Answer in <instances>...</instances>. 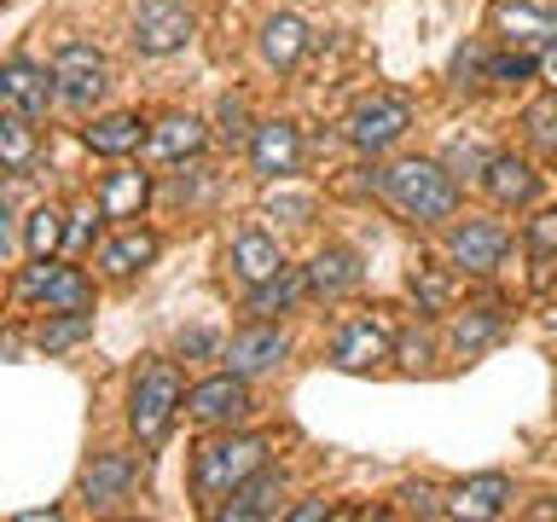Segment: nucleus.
<instances>
[{"label": "nucleus", "mask_w": 557, "mask_h": 522, "mask_svg": "<svg viewBox=\"0 0 557 522\" xmlns=\"http://www.w3.org/2000/svg\"><path fill=\"white\" fill-rule=\"evenodd\" d=\"M377 191L389 198L407 221L430 226V221H447L453 209H459V186H453V174L442 163H424V157H412V163H395V169H377Z\"/></svg>", "instance_id": "1"}, {"label": "nucleus", "mask_w": 557, "mask_h": 522, "mask_svg": "<svg viewBox=\"0 0 557 522\" xmlns=\"http://www.w3.org/2000/svg\"><path fill=\"white\" fill-rule=\"evenodd\" d=\"M261 459H268V442H256V435H238V442H215V447H203L198 452V494L203 499H221V494H233V487L244 476H256Z\"/></svg>", "instance_id": "2"}, {"label": "nucleus", "mask_w": 557, "mask_h": 522, "mask_svg": "<svg viewBox=\"0 0 557 522\" xmlns=\"http://www.w3.org/2000/svg\"><path fill=\"white\" fill-rule=\"evenodd\" d=\"M174 407H181V372H174L169 360L146 365L139 383H134V407H128V424H134L139 442H163Z\"/></svg>", "instance_id": "3"}, {"label": "nucleus", "mask_w": 557, "mask_h": 522, "mask_svg": "<svg viewBox=\"0 0 557 522\" xmlns=\"http://www.w3.org/2000/svg\"><path fill=\"white\" fill-rule=\"evenodd\" d=\"M407 128H412V104L400 94H372L366 104H355V116H348V139H355L360 151H389Z\"/></svg>", "instance_id": "4"}, {"label": "nucleus", "mask_w": 557, "mask_h": 522, "mask_svg": "<svg viewBox=\"0 0 557 522\" xmlns=\"http://www.w3.org/2000/svg\"><path fill=\"white\" fill-rule=\"evenodd\" d=\"M52 82H59V99L64 104H94L104 87H111V70H104V59L87 41H64L59 59H52Z\"/></svg>", "instance_id": "5"}, {"label": "nucleus", "mask_w": 557, "mask_h": 522, "mask_svg": "<svg viewBox=\"0 0 557 522\" xmlns=\"http://www.w3.org/2000/svg\"><path fill=\"white\" fill-rule=\"evenodd\" d=\"M59 99V82L52 70L29 64V59H7L0 64V111H17V116H47V104Z\"/></svg>", "instance_id": "6"}, {"label": "nucleus", "mask_w": 557, "mask_h": 522, "mask_svg": "<svg viewBox=\"0 0 557 522\" xmlns=\"http://www.w3.org/2000/svg\"><path fill=\"white\" fill-rule=\"evenodd\" d=\"M191 12L181 0H151V7H139L134 17V47L146 52V59H163V52H181L191 41Z\"/></svg>", "instance_id": "7"}, {"label": "nucleus", "mask_w": 557, "mask_h": 522, "mask_svg": "<svg viewBox=\"0 0 557 522\" xmlns=\"http://www.w3.org/2000/svg\"><path fill=\"white\" fill-rule=\"evenodd\" d=\"M331 360L343 365V372H372V365L389 360V331L372 325V320H348L337 331V348H331Z\"/></svg>", "instance_id": "8"}, {"label": "nucleus", "mask_w": 557, "mask_h": 522, "mask_svg": "<svg viewBox=\"0 0 557 522\" xmlns=\"http://www.w3.org/2000/svg\"><path fill=\"white\" fill-rule=\"evenodd\" d=\"M191 412L203 418V424H233V418L250 412V395H244V377L238 372H221V377H203L198 389L186 395Z\"/></svg>", "instance_id": "9"}, {"label": "nucleus", "mask_w": 557, "mask_h": 522, "mask_svg": "<svg viewBox=\"0 0 557 522\" xmlns=\"http://www.w3.org/2000/svg\"><path fill=\"white\" fill-rule=\"evenodd\" d=\"M453 261H459L465 273H494L499 261H505V233L494 221H465L459 233H453Z\"/></svg>", "instance_id": "10"}, {"label": "nucleus", "mask_w": 557, "mask_h": 522, "mask_svg": "<svg viewBox=\"0 0 557 522\" xmlns=\"http://www.w3.org/2000/svg\"><path fill=\"white\" fill-rule=\"evenodd\" d=\"M494 29L505 35V41H517V47H552L557 41V17L529 7V0H499V7H494Z\"/></svg>", "instance_id": "11"}, {"label": "nucleus", "mask_w": 557, "mask_h": 522, "mask_svg": "<svg viewBox=\"0 0 557 522\" xmlns=\"http://www.w3.org/2000/svg\"><path fill=\"white\" fill-rule=\"evenodd\" d=\"M250 157H256V174H290L302 163V134L290 122H261L250 134Z\"/></svg>", "instance_id": "12"}, {"label": "nucleus", "mask_w": 557, "mask_h": 522, "mask_svg": "<svg viewBox=\"0 0 557 522\" xmlns=\"http://www.w3.org/2000/svg\"><path fill=\"white\" fill-rule=\"evenodd\" d=\"M226 268H233L244 285H268V278L285 268V261H278V244H273L268 233H238L233 250H226Z\"/></svg>", "instance_id": "13"}, {"label": "nucleus", "mask_w": 557, "mask_h": 522, "mask_svg": "<svg viewBox=\"0 0 557 522\" xmlns=\"http://www.w3.org/2000/svg\"><path fill=\"white\" fill-rule=\"evenodd\" d=\"M482 186H487V198H494V203L511 209V203H529L540 181H534V169L522 163V157H487Z\"/></svg>", "instance_id": "14"}, {"label": "nucleus", "mask_w": 557, "mask_h": 522, "mask_svg": "<svg viewBox=\"0 0 557 522\" xmlns=\"http://www.w3.org/2000/svg\"><path fill=\"white\" fill-rule=\"evenodd\" d=\"M226 360H233L238 377L273 372V365L285 360V331H244V337H233V348H226Z\"/></svg>", "instance_id": "15"}, {"label": "nucleus", "mask_w": 557, "mask_h": 522, "mask_svg": "<svg viewBox=\"0 0 557 522\" xmlns=\"http://www.w3.org/2000/svg\"><path fill=\"white\" fill-rule=\"evenodd\" d=\"M146 198H151V181L139 169H116L111 181L99 186V215L104 221H128V215H139L146 209Z\"/></svg>", "instance_id": "16"}, {"label": "nucleus", "mask_w": 557, "mask_h": 522, "mask_svg": "<svg viewBox=\"0 0 557 522\" xmlns=\"http://www.w3.org/2000/svg\"><path fill=\"white\" fill-rule=\"evenodd\" d=\"M278 476H268V470H256V476H244L238 487H233V499H226V522H250V517H273L278 511Z\"/></svg>", "instance_id": "17"}, {"label": "nucleus", "mask_w": 557, "mask_h": 522, "mask_svg": "<svg viewBox=\"0 0 557 522\" xmlns=\"http://www.w3.org/2000/svg\"><path fill=\"white\" fill-rule=\"evenodd\" d=\"M308 52V29H302V17H290V12H278L261 24V59H268L273 70H290L296 59Z\"/></svg>", "instance_id": "18"}, {"label": "nucleus", "mask_w": 557, "mask_h": 522, "mask_svg": "<svg viewBox=\"0 0 557 522\" xmlns=\"http://www.w3.org/2000/svg\"><path fill=\"white\" fill-rule=\"evenodd\" d=\"M308 285L320 290V296H343V290H355V285H360V256H355V250H343V244H331V250L313 256Z\"/></svg>", "instance_id": "19"}, {"label": "nucleus", "mask_w": 557, "mask_h": 522, "mask_svg": "<svg viewBox=\"0 0 557 522\" xmlns=\"http://www.w3.org/2000/svg\"><path fill=\"white\" fill-rule=\"evenodd\" d=\"M128 482H134V459L104 452V459H94V470L82 476V499L87 505H116L122 494H128Z\"/></svg>", "instance_id": "20"}, {"label": "nucleus", "mask_w": 557, "mask_h": 522, "mask_svg": "<svg viewBox=\"0 0 557 522\" xmlns=\"http://www.w3.org/2000/svg\"><path fill=\"white\" fill-rule=\"evenodd\" d=\"M203 139H209V128H203L198 116H163L151 128V151L169 157V163H181V157H198L203 151Z\"/></svg>", "instance_id": "21"}, {"label": "nucleus", "mask_w": 557, "mask_h": 522, "mask_svg": "<svg viewBox=\"0 0 557 522\" xmlns=\"http://www.w3.org/2000/svg\"><path fill=\"white\" fill-rule=\"evenodd\" d=\"M139 139H146L139 116L111 111V116H99L94 128H87V151H99V157H128V151H139Z\"/></svg>", "instance_id": "22"}, {"label": "nucleus", "mask_w": 557, "mask_h": 522, "mask_svg": "<svg viewBox=\"0 0 557 522\" xmlns=\"http://www.w3.org/2000/svg\"><path fill=\"white\" fill-rule=\"evenodd\" d=\"M505 499H511V482H505V476H470L459 494H453L447 511L453 517H499Z\"/></svg>", "instance_id": "23"}, {"label": "nucleus", "mask_w": 557, "mask_h": 522, "mask_svg": "<svg viewBox=\"0 0 557 522\" xmlns=\"http://www.w3.org/2000/svg\"><path fill=\"white\" fill-rule=\"evenodd\" d=\"M0 169H35V128L17 111H0Z\"/></svg>", "instance_id": "24"}, {"label": "nucleus", "mask_w": 557, "mask_h": 522, "mask_svg": "<svg viewBox=\"0 0 557 522\" xmlns=\"http://www.w3.org/2000/svg\"><path fill=\"white\" fill-rule=\"evenodd\" d=\"M151 261H157V238H151V233H128V238L104 244L99 268L116 273V278H128V273H139V268H151Z\"/></svg>", "instance_id": "25"}, {"label": "nucleus", "mask_w": 557, "mask_h": 522, "mask_svg": "<svg viewBox=\"0 0 557 522\" xmlns=\"http://www.w3.org/2000/svg\"><path fill=\"white\" fill-rule=\"evenodd\" d=\"M302 285H308V273H296V268H278L268 285H256L250 290V313H285L296 296H302Z\"/></svg>", "instance_id": "26"}, {"label": "nucleus", "mask_w": 557, "mask_h": 522, "mask_svg": "<svg viewBox=\"0 0 557 522\" xmlns=\"http://www.w3.org/2000/svg\"><path fill=\"white\" fill-rule=\"evenodd\" d=\"M41 302H47V313H82L87 308V273L82 268H52Z\"/></svg>", "instance_id": "27"}, {"label": "nucleus", "mask_w": 557, "mask_h": 522, "mask_svg": "<svg viewBox=\"0 0 557 522\" xmlns=\"http://www.w3.org/2000/svg\"><path fill=\"white\" fill-rule=\"evenodd\" d=\"M24 244H29V256H59V244H64V209H29V221H24Z\"/></svg>", "instance_id": "28"}, {"label": "nucleus", "mask_w": 557, "mask_h": 522, "mask_svg": "<svg viewBox=\"0 0 557 522\" xmlns=\"http://www.w3.org/2000/svg\"><path fill=\"white\" fill-rule=\"evenodd\" d=\"M494 331H499V308H470V320L453 325V348H459V355H470V348L494 343Z\"/></svg>", "instance_id": "29"}, {"label": "nucleus", "mask_w": 557, "mask_h": 522, "mask_svg": "<svg viewBox=\"0 0 557 522\" xmlns=\"http://www.w3.org/2000/svg\"><path fill=\"white\" fill-rule=\"evenodd\" d=\"M412 296H418L430 313H442V308L453 302V278L435 273V268H412Z\"/></svg>", "instance_id": "30"}, {"label": "nucleus", "mask_w": 557, "mask_h": 522, "mask_svg": "<svg viewBox=\"0 0 557 522\" xmlns=\"http://www.w3.org/2000/svg\"><path fill=\"white\" fill-rule=\"evenodd\" d=\"M87 337V308L82 313H64V320H52L47 331H41V348L52 355V348H70V343H82Z\"/></svg>", "instance_id": "31"}, {"label": "nucleus", "mask_w": 557, "mask_h": 522, "mask_svg": "<svg viewBox=\"0 0 557 522\" xmlns=\"http://www.w3.org/2000/svg\"><path fill=\"white\" fill-rule=\"evenodd\" d=\"M529 128H534V139H540V151L557 157V99L534 104V111H529Z\"/></svg>", "instance_id": "32"}, {"label": "nucleus", "mask_w": 557, "mask_h": 522, "mask_svg": "<svg viewBox=\"0 0 557 522\" xmlns=\"http://www.w3.org/2000/svg\"><path fill=\"white\" fill-rule=\"evenodd\" d=\"M244 116H250V111H244V99H238V94H226V99H221V139H226V146H244V139H250Z\"/></svg>", "instance_id": "33"}, {"label": "nucleus", "mask_w": 557, "mask_h": 522, "mask_svg": "<svg viewBox=\"0 0 557 522\" xmlns=\"http://www.w3.org/2000/svg\"><path fill=\"white\" fill-rule=\"evenodd\" d=\"M47 278H52V256H35V268H29L24 278H17V296H24V302H41Z\"/></svg>", "instance_id": "34"}, {"label": "nucleus", "mask_w": 557, "mask_h": 522, "mask_svg": "<svg viewBox=\"0 0 557 522\" xmlns=\"http://www.w3.org/2000/svg\"><path fill=\"white\" fill-rule=\"evenodd\" d=\"M529 238H534V250H540V256H557V209H552V215H534Z\"/></svg>", "instance_id": "35"}, {"label": "nucleus", "mask_w": 557, "mask_h": 522, "mask_svg": "<svg viewBox=\"0 0 557 522\" xmlns=\"http://www.w3.org/2000/svg\"><path fill=\"white\" fill-rule=\"evenodd\" d=\"M268 209H273V215H285V221H308L313 215V198H273Z\"/></svg>", "instance_id": "36"}, {"label": "nucleus", "mask_w": 557, "mask_h": 522, "mask_svg": "<svg viewBox=\"0 0 557 522\" xmlns=\"http://www.w3.org/2000/svg\"><path fill=\"white\" fill-rule=\"evenodd\" d=\"M17 250V233H12V209L0 203V268H7V256Z\"/></svg>", "instance_id": "37"}, {"label": "nucleus", "mask_w": 557, "mask_h": 522, "mask_svg": "<svg viewBox=\"0 0 557 522\" xmlns=\"http://www.w3.org/2000/svg\"><path fill=\"white\" fill-rule=\"evenodd\" d=\"M400 355H407V365H424V355H430V343H424V337H407V348H400Z\"/></svg>", "instance_id": "38"}, {"label": "nucleus", "mask_w": 557, "mask_h": 522, "mask_svg": "<svg viewBox=\"0 0 557 522\" xmlns=\"http://www.w3.org/2000/svg\"><path fill=\"white\" fill-rule=\"evenodd\" d=\"M290 517H296V522H320V517H331V511H325V505H296Z\"/></svg>", "instance_id": "39"}, {"label": "nucleus", "mask_w": 557, "mask_h": 522, "mask_svg": "<svg viewBox=\"0 0 557 522\" xmlns=\"http://www.w3.org/2000/svg\"><path fill=\"white\" fill-rule=\"evenodd\" d=\"M546 70H552V82H557V41H552V59H546Z\"/></svg>", "instance_id": "40"}, {"label": "nucleus", "mask_w": 557, "mask_h": 522, "mask_svg": "<svg viewBox=\"0 0 557 522\" xmlns=\"http://www.w3.org/2000/svg\"><path fill=\"white\" fill-rule=\"evenodd\" d=\"M552 517H557V505H552Z\"/></svg>", "instance_id": "41"}]
</instances>
